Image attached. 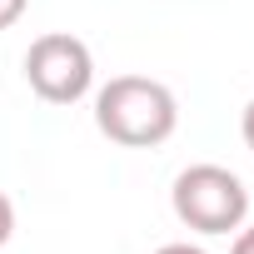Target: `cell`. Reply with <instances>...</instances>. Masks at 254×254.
Here are the masks:
<instances>
[{
    "label": "cell",
    "instance_id": "cell-1",
    "mask_svg": "<svg viewBox=\"0 0 254 254\" xmlns=\"http://www.w3.org/2000/svg\"><path fill=\"white\" fill-rule=\"evenodd\" d=\"M95 130L125 150H155L180 130V100L150 75H115L95 90Z\"/></svg>",
    "mask_w": 254,
    "mask_h": 254
},
{
    "label": "cell",
    "instance_id": "cell-2",
    "mask_svg": "<svg viewBox=\"0 0 254 254\" xmlns=\"http://www.w3.org/2000/svg\"><path fill=\"white\" fill-rule=\"evenodd\" d=\"M175 219L194 234H234L249 219V190L224 165H190L170 185Z\"/></svg>",
    "mask_w": 254,
    "mask_h": 254
},
{
    "label": "cell",
    "instance_id": "cell-3",
    "mask_svg": "<svg viewBox=\"0 0 254 254\" xmlns=\"http://www.w3.org/2000/svg\"><path fill=\"white\" fill-rule=\"evenodd\" d=\"M25 80L45 105H80L95 90V55L80 35H35L25 50Z\"/></svg>",
    "mask_w": 254,
    "mask_h": 254
},
{
    "label": "cell",
    "instance_id": "cell-4",
    "mask_svg": "<svg viewBox=\"0 0 254 254\" xmlns=\"http://www.w3.org/2000/svg\"><path fill=\"white\" fill-rule=\"evenodd\" d=\"M25 10H30V0H0V30H10Z\"/></svg>",
    "mask_w": 254,
    "mask_h": 254
},
{
    "label": "cell",
    "instance_id": "cell-5",
    "mask_svg": "<svg viewBox=\"0 0 254 254\" xmlns=\"http://www.w3.org/2000/svg\"><path fill=\"white\" fill-rule=\"evenodd\" d=\"M10 234H15V204H10L5 194H0V249L10 244Z\"/></svg>",
    "mask_w": 254,
    "mask_h": 254
},
{
    "label": "cell",
    "instance_id": "cell-6",
    "mask_svg": "<svg viewBox=\"0 0 254 254\" xmlns=\"http://www.w3.org/2000/svg\"><path fill=\"white\" fill-rule=\"evenodd\" d=\"M229 254H254V224H239V229H234V244H229Z\"/></svg>",
    "mask_w": 254,
    "mask_h": 254
},
{
    "label": "cell",
    "instance_id": "cell-7",
    "mask_svg": "<svg viewBox=\"0 0 254 254\" xmlns=\"http://www.w3.org/2000/svg\"><path fill=\"white\" fill-rule=\"evenodd\" d=\"M239 135H244V145L254 150V100L244 105V115H239Z\"/></svg>",
    "mask_w": 254,
    "mask_h": 254
},
{
    "label": "cell",
    "instance_id": "cell-8",
    "mask_svg": "<svg viewBox=\"0 0 254 254\" xmlns=\"http://www.w3.org/2000/svg\"><path fill=\"white\" fill-rule=\"evenodd\" d=\"M155 254H204L199 244H190V239H175V244H160Z\"/></svg>",
    "mask_w": 254,
    "mask_h": 254
}]
</instances>
